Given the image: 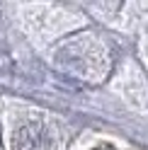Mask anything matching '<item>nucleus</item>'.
Here are the masks:
<instances>
[{
    "label": "nucleus",
    "mask_w": 148,
    "mask_h": 150,
    "mask_svg": "<svg viewBox=\"0 0 148 150\" xmlns=\"http://www.w3.org/2000/svg\"><path fill=\"white\" fill-rule=\"evenodd\" d=\"M15 150H51V136L41 124H24L15 133Z\"/></svg>",
    "instance_id": "1"
},
{
    "label": "nucleus",
    "mask_w": 148,
    "mask_h": 150,
    "mask_svg": "<svg viewBox=\"0 0 148 150\" xmlns=\"http://www.w3.org/2000/svg\"><path fill=\"white\" fill-rule=\"evenodd\" d=\"M97 150H114V148H109V145H102V148H97Z\"/></svg>",
    "instance_id": "2"
},
{
    "label": "nucleus",
    "mask_w": 148,
    "mask_h": 150,
    "mask_svg": "<svg viewBox=\"0 0 148 150\" xmlns=\"http://www.w3.org/2000/svg\"><path fill=\"white\" fill-rule=\"evenodd\" d=\"M0 150H3V138H0Z\"/></svg>",
    "instance_id": "3"
}]
</instances>
